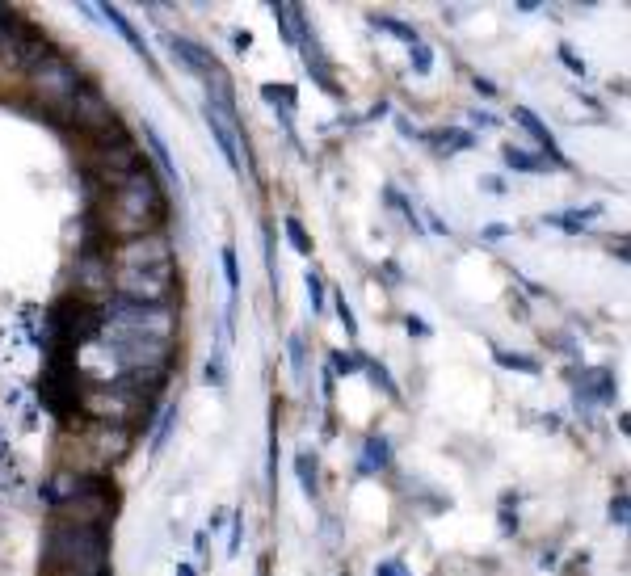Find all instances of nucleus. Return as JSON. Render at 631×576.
<instances>
[{
    "label": "nucleus",
    "mask_w": 631,
    "mask_h": 576,
    "mask_svg": "<svg viewBox=\"0 0 631 576\" xmlns=\"http://www.w3.org/2000/svg\"><path fill=\"white\" fill-rule=\"evenodd\" d=\"M106 547V530L89 522H55L47 534V560L72 576L106 572Z\"/></svg>",
    "instance_id": "1"
},
{
    "label": "nucleus",
    "mask_w": 631,
    "mask_h": 576,
    "mask_svg": "<svg viewBox=\"0 0 631 576\" xmlns=\"http://www.w3.org/2000/svg\"><path fill=\"white\" fill-rule=\"evenodd\" d=\"M114 211H118V232H135V236H148V228H156L160 215H165V198H160L156 181L148 169H135L118 181V198H114Z\"/></svg>",
    "instance_id": "2"
},
{
    "label": "nucleus",
    "mask_w": 631,
    "mask_h": 576,
    "mask_svg": "<svg viewBox=\"0 0 631 576\" xmlns=\"http://www.w3.org/2000/svg\"><path fill=\"white\" fill-rule=\"evenodd\" d=\"M101 320L110 324V333H122V337L173 341V333H177V312L169 303H127L114 295V303L101 312Z\"/></svg>",
    "instance_id": "3"
},
{
    "label": "nucleus",
    "mask_w": 631,
    "mask_h": 576,
    "mask_svg": "<svg viewBox=\"0 0 631 576\" xmlns=\"http://www.w3.org/2000/svg\"><path fill=\"white\" fill-rule=\"evenodd\" d=\"M114 291L127 303H169L173 295V265L169 270H118Z\"/></svg>",
    "instance_id": "4"
},
{
    "label": "nucleus",
    "mask_w": 631,
    "mask_h": 576,
    "mask_svg": "<svg viewBox=\"0 0 631 576\" xmlns=\"http://www.w3.org/2000/svg\"><path fill=\"white\" fill-rule=\"evenodd\" d=\"M34 89H38V97L43 101H55V106H72V97H76V89H80V76H76V68L68 64V59H59V55H43L34 64Z\"/></svg>",
    "instance_id": "5"
},
{
    "label": "nucleus",
    "mask_w": 631,
    "mask_h": 576,
    "mask_svg": "<svg viewBox=\"0 0 631 576\" xmlns=\"http://www.w3.org/2000/svg\"><path fill=\"white\" fill-rule=\"evenodd\" d=\"M118 270H169L173 265V249L165 236H131L122 249L114 253Z\"/></svg>",
    "instance_id": "6"
},
{
    "label": "nucleus",
    "mask_w": 631,
    "mask_h": 576,
    "mask_svg": "<svg viewBox=\"0 0 631 576\" xmlns=\"http://www.w3.org/2000/svg\"><path fill=\"white\" fill-rule=\"evenodd\" d=\"M295 47L303 51V64H308V72H312L316 85H320L324 93H329V97H341L337 80H333V64H329V55H324V47H320V38H316V30H312V26H303V30H299Z\"/></svg>",
    "instance_id": "7"
},
{
    "label": "nucleus",
    "mask_w": 631,
    "mask_h": 576,
    "mask_svg": "<svg viewBox=\"0 0 631 576\" xmlns=\"http://www.w3.org/2000/svg\"><path fill=\"white\" fill-rule=\"evenodd\" d=\"M577 408H589V404H610L615 400V375H610L606 366H594V370H581L577 383Z\"/></svg>",
    "instance_id": "8"
},
{
    "label": "nucleus",
    "mask_w": 631,
    "mask_h": 576,
    "mask_svg": "<svg viewBox=\"0 0 631 576\" xmlns=\"http://www.w3.org/2000/svg\"><path fill=\"white\" fill-rule=\"evenodd\" d=\"M202 122H207V131H211V139L219 143V152H223V160H228V169L240 177L244 173V160H240V131L236 127H228L211 106H202Z\"/></svg>",
    "instance_id": "9"
},
{
    "label": "nucleus",
    "mask_w": 631,
    "mask_h": 576,
    "mask_svg": "<svg viewBox=\"0 0 631 576\" xmlns=\"http://www.w3.org/2000/svg\"><path fill=\"white\" fill-rule=\"evenodd\" d=\"M97 17H101V22H106V26H114V30L122 34V43H127V47H131V51H135V55H139V59H144V64H148V68L156 72V59H152V47H148V43H144V38H139V34H135V26L127 22V17H122V9H118V5H97Z\"/></svg>",
    "instance_id": "10"
},
{
    "label": "nucleus",
    "mask_w": 631,
    "mask_h": 576,
    "mask_svg": "<svg viewBox=\"0 0 631 576\" xmlns=\"http://www.w3.org/2000/svg\"><path fill=\"white\" fill-rule=\"evenodd\" d=\"M72 114H76V122H85V127H106V122L114 118L110 106H106V97H101L97 89H89V85H80V89H76V97H72Z\"/></svg>",
    "instance_id": "11"
},
{
    "label": "nucleus",
    "mask_w": 631,
    "mask_h": 576,
    "mask_svg": "<svg viewBox=\"0 0 631 576\" xmlns=\"http://www.w3.org/2000/svg\"><path fill=\"white\" fill-rule=\"evenodd\" d=\"M514 122H518V127L526 131V135H531L535 143H539V148L547 152V156H552L556 164H564V156H560V143H556V135H552V127H547V122L535 114V110H526V106H514Z\"/></svg>",
    "instance_id": "12"
},
{
    "label": "nucleus",
    "mask_w": 631,
    "mask_h": 576,
    "mask_svg": "<svg viewBox=\"0 0 631 576\" xmlns=\"http://www.w3.org/2000/svg\"><path fill=\"white\" fill-rule=\"evenodd\" d=\"M392 467V442L388 438H366L362 442V455H358V476H375V471H388Z\"/></svg>",
    "instance_id": "13"
},
{
    "label": "nucleus",
    "mask_w": 631,
    "mask_h": 576,
    "mask_svg": "<svg viewBox=\"0 0 631 576\" xmlns=\"http://www.w3.org/2000/svg\"><path fill=\"white\" fill-rule=\"evenodd\" d=\"M89 492H93V484H89V480H76V476H68V471H59V476L43 488V497H47L51 505H68V501L89 497Z\"/></svg>",
    "instance_id": "14"
},
{
    "label": "nucleus",
    "mask_w": 631,
    "mask_h": 576,
    "mask_svg": "<svg viewBox=\"0 0 631 576\" xmlns=\"http://www.w3.org/2000/svg\"><path fill=\"white\" fill-rule=\"evenodd\" d=\"M598 215H602V207H598V202H589V207H568V211H560V215H543V223H552V228L577 236V232H585Z\"/></svg>",
    "instance_id": "15"
},
{
    "label": "nucleus",
    "mask_w": 631,
    "mask_h": 576,
    "mask_svg": "<svg viewBox=\"0 0 631 576\" xmlns=\"http://www.w3.org/2000/svg\"><path fill=\"white\" fill-rule=\"evenodd\" d=\"M261 101H270L274 114L282 118V127H287V135L295 139V131H291V114H295V106H299L295 85H261Z\"/></svg>",
    "instance_id": "16"
},
{
    "label": "nucleus",
    "mask_w": 631,
    "mask_h": 576,
    "mask_svg": "<svg viewBox=\"0 0 631 576\" xmlns=\"http://www.w3.org/2000/svg\"><path fill=\"white\" fill-rule=\"evenodd\" d=\"M421 139H430L438 152L446 156H455V152H472L476 148V135L472 131H463V127H442V131H425Z\"/></svg>",
    "instance_id": "17"
},
{
    "label": "nucleus",
    "mask_w": 631,
    "mask_h": 576,
    "mask_svg": "<svg viewBox=\"0 0 631 576\" xmlns=\"http://www.w3.org/2000/svg\"><path fill=\"white\" fill-rule=\"evenodd\" d=\"M144 135H148V148H152V156L160 160V169H165V177L177 185V190H186V185H181V169H177V160H173V152H169L165 135L156 131V122H144Z\"/></svg>",
    "instance_id": "18"
},
{
    "label": "nucleus",
    "mask_w": 631,
    "mask_h": 576,
    "mask_svg": "<svg viewBox=\"0 0 631 576\" xmlns=\"http://www.w3.org/2000/svg\"><path fill=\"white\" fill-rule=\"evenodd\" d=\"M295 476H299V488H303V497H320V463L312 450H303V455H295Z\"/></svg>",
    "instance_id": "19"
},
{
    "label": "nucleus",
    "mask_w": 631,
    "mask_h": 576,
    "mask_svg": "<svg viewBox=\"0 0 631 576\" xmlns=\"http://www.w3.org/2000/svg\"><path fill=\"white\" fill-rule=\"evenodd\" d=\"M501 160L510 164L514 173H547V156L522 152V148H514V143H505V148H501Z\"/></svg>",
    "instance_id": "20"
},
{
    "label": "nucleus",
    "mask_w": 631,
    "mask_h": 576,
    "mask_svg": "<svg viewBox=\"0 0 631 576\" xmlns=\"http://www.w3.org/2000/svg\"><path fill=\"white\" fill-rule=\"evenodd\" d=\"M219 261H223V278H228V324H232V312H236V299H240V265H236V249H223L219 253Z\"/></svg>",
    "instance_id": "21"
},
{
    "label": "nucleus",
    "mask_w": 631,
    "mask_h": 576,
    "mask_svg": "<svg viewBox=\"0 0 631 576\" xmlns=\"http://www.w3.org/2000/svg\"><path fill=\"white\" fill-rule=\"evenodd\" d=\"M493 362L497 366H505V370H522V375H539V358H531V354H514V349H501V345H493Z\"/></svg>",
    "instance_id": "22"
},
{
    "label": "nucleus",
    "mask_w": 631,
    "mask_h": 576,
    "mask_svg": "<svg viewBox=\"0 0 631 576\" xmlns=\"http://www.w3.org/2000/svg\"><path fill=\"white\" fill-rule=\"evenodd\" d=\"M362 370H366V375H371V383H375V387H379V392L388 396V400H400V387L392 383V375H388V366H383V362H375V358H362Z\"/></svg>",
    "instance_id": "23"
},
{
    "label": "nucleus",
    "mask_w": 631,
    "mask_h": 576,
    "mask_svg": "<svg viewBox=\"0 0 631 576\" xmlns=\"http://www.w3.org/2000/svg\"><path fill=\"white\" fill-rule=\"evenodd\" d=\"M371 26L375 30H388V34H396L404 47H413V43H421V34L409 26V22H400V17H371Z\"/></svg>",
    "instance_id": "24"
},
{
    "label": "nucleus",
    "mask_w": 631,
    "mask_h": 576,
    "mask_svg": "<svg viewBox=\"0 0 631 576\" xmlns=\"http://www.w3.org/2000/svg\"><path fill=\"white\" fill-rule=\"evenodd\" d=\"M76 274H80L85 286H106L110 282V270H106V261H101V257H80Z\"/></svg>",
    "instance_id": "25"
},
{
    "label": "nucleus",
    "mask_w": 631,
    "mask_h": 576,
    "mask_svg": "<svg viewBox=\"0 0 631 576\" xmlns=\"http://www.w3.org/2000/svg\"><path fill=\"white\" fill-rule=\"evenodd\" d=\"M362 358L366 354H358V349H333L329 370H333V375H354V370H362Z\"/></svg>",
    "instance_id": "26"
},
{
    "label": "nucleus",
    "mask_w": 631,
    "mask_h": 576,
    "mask_svg": "<svg viewBox=\"0 0 631 576\" xmlns=\"http://www.w3.org/2000/svg\"><path fill=\"white\" fill-rule=\"evenodd\" d=\"M202 379H207L211 387H228V358H223V349H215V354L207 358V366H202Z\"/></svg>",
    "instance_id": "27"
},
{
    "label": "nucleus",
    "mask_w": 631,
    "mask_h": 576,
    "mask_svg": "<svg viewBox=\"0 0 631 576\" xmlns=\"http://www.w3.org/2000/svg\"><path fill=\"white\" fill-rule=\"evenodd\" d=\"M282 232H287V240H291V249H295V253H303V257L312 253V236L303 232V223H299L295 215H287V219H282Z\"/></svg>",
    "instance_id": "28"
},
{
    "label": "nucleus",
    "mask_w": 631,
    "mask_h": 576,
    "mask_svg": "<svg viewBox=\"0 0 631 576\" xmlns=\"http://www.w3.org/2000/svg\"><path fill=\"white\" fill-rule=\"evenodd\" d=\"M291 366H295V379L308 383V341H303V333H291Z\"/></svg>",
    "instance_id": "29"
},
{
    "label": "nucleus",
    "mask_w": 631,
    "mask_h": 576,
    "mask_svg": "<svg viewBox=\"0 0 631 576\" xmlns=\"http://www.w3.org/2000/svg\"><path fill=\"white\" fill-rule=\"evenodd\" d=\"M22 320H26V328H30V337H34V345H47L51 341V328H47V316L38 312V307H26L22 312Z\"/></svg>",
    "instance_id": "30"
},
{
    "label": "nucleus",
    "mask_w": 631,
    "mask_h": 576,
    "mask_svg": "<svg viewBox=\"0 0 631 576\" xmlns=\"http://www.w3.org/2000/svg\"><path fill=\"white\" fill-rule=\"evenodd\" d=\"M303 291H308V303H312V316H324V278L316 270L303 274Z\"/></svg>",
    "instance_id": "31"
},
{
    "label": "nucleus",
    "mask_w": 631,
    "mask_h": 576,
    "mask_svg": "<svg viewBox=\"0 0 631 576\" xmlns=\"http://www.w3.org/2000/svg\"><path fill=\"white\" fill-rule=\"evenodd\" d=\"M173 425H177V408H165V417H160L156 434H152V455H160V450L169 446V434H173Z\"/></svg>",
    "instance_id": "32"
},
{
    "label": "nucleus",
    "mask_w": 631,
    "mask_h": 576,
    "mask_svg": "<svg viewBox=\"0 0 631 576\" xmlns=\"http://www.w3.org/2000/svg\"><path fill=\"white\" fill-rule=\"evenodd\" d=\"M409 55H413V72H417V76H430V72H434V51H430V43H413Z\"/></svg>",
    "instance_id": "33"
},
{
    "label": "nucleus",
    "mask_w": 631,
    "mask_h": 576,
    "mask_svg": "<svg viewBox=\"0 0 631 576\" xmlns=\"http://www.w3.org/2000/svg\"><path fill=\"white\" fill-rule=\"evenodd\" d=\"M333 303H337V320H341V328H345V333H350V341H358V316H354L350 299H345V295H337Z\"/></svg>",
    "instance_id": "34"
},
{
    "label": "nucleus",
    "mask_w": 631,
    "mask_h": 576,
    "mask_svg": "<svg viewBox=\"0 0 631 576\" xmlns=\"http://www.w3.org/2000/svg\"><path fill=\"white\" fill-rule=\"evenodd\" d=\"M240 543H244V513H232V539H228V560L240 555Z\"/></svg>",
    "instance_id": "35"
},
{
    "label": "nucleus",
    "mask_w": 631,
    "mask_h": 576,
    "mask_svg": "<svg viewBox=\"0 0 631 576\" xmlns=\"http://www.w3.org/2000/svg\"><path fill=\"white\" fill-rule=\"evenodd\" d=\"M560 59H564V64H568V68H573L577 76H585V72H589V68H585V59H581V55H577L573 47H568V43H560Z\"/></svg>",
    "instance_id": "36"
},
{
    "label": "nucleus",
    "mask_w": 631,
    "mask_h": 576,
    "mask_svg": "<svg viewBox=\"0 0 631 576\" xmlns=\"http://www.w3.org/2000/svg\"><path fill=\"white\" fill-rule=\"evenodd\" d=\"M610 522H615V526H627V492H619V497L610 501Z\"/></svg>",
    "instance_id": "37"
},
{
    "label": "nucleus",
    "mask_w": 631,
    "mask_h": 576,
    "mask_svg": "<svg viewBox=\"0 0 631 576\" xmlns=\"http://www.w3.org/2000/svg\"><path fill=\"white\" fill-rule=\"evenodd\" d=\"M13 480H9V446H5V434H0V492H5Z\"/></svg>",
    "instance_id": "38"
},
{
    "label": "nucleus",
    "mask_w": 631,
    "mask_h": 576,
    "mask_svg": "<svg viewBox=\"0 0 631 576\" xmlns=\"http://www.w3.org/2000/svg\"><path fill=\"white\" fill-rule=\"evenodd\" d=\"M375 576H409V568H404V560H383L375 564Z\"/></svg>",
    "instance_id": "39"
},
{
    "label": "nucleus",
    "mask_w": 631,
    "mask_h": 576,
    "mask_svg": "<svg viewBox=\"0 0 631 576\" xmlns=\"http://www.w3.org/2000/svg\"><path fill=\"white\" fill-rule=\"evenodd\" d=\"M467 118H472V127H484V131H488V127H497V118L488 114V110H472Z\"/></svg>",
    "instance_id": "40"
},
{
    "label": "nucleus",
    "mask_w": 631,
    "mask_h": 576,
    "mask_svg": "<svg viewBox=\"0 0 631 576\" xmlns=\"http://www.w3.org/2000/svg\"><path fill=\"white\" fill-rule=\"evenodd\" d=\"M472 89L484 93V97H497V85H493V80H484V76H472Z\"/></svg>",
    "instance_id": "41"
},
{
    "label": "nucleus",
    "mask_w": 631,
    "mask_h": 576,
    "mask_svg": "<svg viewBox=\"0 0 631 576\" xmlns=\"http://www.w3.org/2000/svg\"><path fill=\"white\" fill-rule=\"evenodd\" d=\"M501 530H505V534H510V530H518V513H514L510 505L501 509Z\"/></svg>",
    "instance_id": "42"
},
{
    "label": "nucleus",
    "mask_w": 631,
    "mask_h": 576,
    "mask_svg": "<svg viewBox=\"0 0 631 576\" xmlns=\"http://www.w3.org/2000/svg\"><path fill=\"white\" fill-rule=\"evenodd\" d=\"M505 236H510L505 223H488V228H484V240H505Z\"/></svg>",
    "instance_id": "43"
},
{
    "label": "nucleus",
    "mask_w": 631,
    "mask_h": 576,
    "mask_svg": "<svg viewBox=\"0 0 631 576\" xmlns=\"http://www.w3.org/2000/svg\"><path fill=\"white\" fill-rule=\"evenodd\" d=\"M404 324H409V333H417V337H430V324H425V320H417V316H404Z\"/></svg>",
    "instance_id": "44"
},
{
    "label": "nucleus",
    "mask_w": 631,
    "mask_h": 576,
    "mask_svg": "<svg viewBox=\"0 0 631 576\" xmlns=\"http://www.w3.org/2000/svg\"><path fill=\"white\" fill-rule=\"evenodd\" d=\"M396 131H400L404 139H421V131L413 127V122H409V118H396Z\"/></svg>",
    "instance_id": "45"
},
{
    "label": "nucleus",
    "mask_w": 631,
    "mask_h": 576,
    "mask_svg": "<svg viewBox=\"0 0 631 576\" xmlns=\"http://www.w3.org/2000/svg\"><path fill=\"white\" fill-rule=\"evenodd\" d=\"M232 43H236V51H249V47H253V34H249V30H236Z\"/></svg>",
    "instance_id": "46"
},
{
    "label": "nucleus",
    "mask_w": 631,
    "mask_h": 576,
    "mask_svg": "<svg viewBox=\"0 0 631 576\" xmlns=\"http://www.w3.org/2000/svg\"><path fill=\"white\" fill-rule=\"evenodd\" d=\"M480 185H484V190H488V194H505V181H497V177H484Z\"/></svg>",
    "instance_id": "47"
},
{
    "label": "nucleus",
    "mask_w": 631,
    "mask_h": 576,
    "mask_svg": "<svg viewBox=\"0 0 631 576\" xmlns=\"http://www.w3.org/2000/svg\"><path fill=\"white\" fill-rule=\"evenodd\" d=\"M383 274H388V282L396 286V282H400V265H396V261H388V265H383Z\"/></svg>",
    "instance_id": "48"
},
{
    "label": "nucleus",
    "mask_w": 631,
    "mask_h": 576,
    "mask_svg": "<svg viewBox=\"0 0 631 576\" xmlns=\"http://www.w3.org/2000/svg\"><path fill=\"white\" fill-rule=\"evenodd\" d=\"M177 576H198V572H194V564H177Z\"/></svg>",
    "instance_id": "49"
},
{
    "label": "nucleus",
    "mask_w": 631,
    "mask_h": 576,
    "mask_svg": "<svg viewBox=\"0 0 631 576\" xmlns=\"http://www.w3.org/2000/svg\"><path fill=\"white\" fill-rule=\"evenodd\" d=\"M85 576H106V572H85Z\"/></svg>",
    "instance_id": "50"
}]
</instances>
